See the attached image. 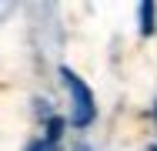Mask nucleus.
I'll use <instances>...</instances> for the list:
<instances>
[{
  "mask_svg": "<svg viewBox=\"0 0 157 151\" xmlns=\"http://www.w3.org/2000/svg\"><path fill=\"white\" fill-rule=\"evenodd\" d=\"M60 77H63V88L70 91V124H74V128H90L94 118H97L94 91L87 88L70 67H60Z\"/></svg>",
  "mask_w": 157,
  "mask_h": 151,
  "instance_id": "f257e3e1",
  "label": "nucleus"
},
{
  "mask_svg": "<svg viewBox=\"0 0 157 151\" xmlns=\"http://www.w3.org/2000/svg\"><path fill=\"white\" fill-rule=\"evenodd\" d=\"M137 14H140V34L151 37V34L157 30V24H154V20H157V7L151 3V0H144V3L137 7Z\"/></svg>",
  "mask_w": 157,
  "mask_h": 151,
  "instance_id": "f03ea898",
  "label": "nucleus"
},
{
  "mask_svg": "<svg viewBox=\"0 0 157 151\" xmlns=\"http://www.w3.org/2000/svg\"><path fill=\"white\" fill-rule=\"evenodd\" d=\"M63 124H67L63 118H50L47 121V145H57V138L63 134Z\"/></svg>",
  "mask_w": 157,
  "mask_h": 151,
  "instance_id": "7ed1b4c3",
  "label": "nucleus"
},
{
  "mask_svg": "<svg viewBox=\"0 0 157 151\" xmlns=\"http://www.w3.org/2000/svg\"><path fill=\"white\" fill-rule=\"evenodd\" d=\"M27 151H57V145H47V141H33Z\"/></svg>",
  "mask_w": 157,
  "mask_h": 151,
  "instance_id": "20e7f679",
  "label": "nucleus"
},
{
  "mask_svg": "<svg viewBox=\"0 0 157 151\" xmlns=\"http://www.w3.org/2000/svg\"><path fill=\"white\" fill-rule=\"evenodd\" d=\"M74 151H90V145H77V148H74Z\"/></svg>",
  "mask_w": 157,
  "mask_h": 151,
  "instance_id": "39448f33",
  "label": "nucleus"
},
{
  "mask_svg": "<svg viewBox=\"0 0 157 151\" xmlns=\"http://www.w3.org/2000/svg\"><path fill=\"white\" fill-rule=\"evenodd\" d=\"M147 151H157V145H151V148H147Z\"/></svg>",
  "mask_w": 157,
  "mask_h": 151,
  "instance_id": "423d86ee",
  "label": "nucleus"
}]
</instances>
